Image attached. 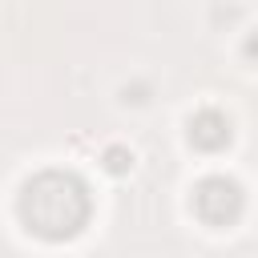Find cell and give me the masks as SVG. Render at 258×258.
Wrapping results in <instances>:
<instances>
[{
	"label": "cell",
	"mask_w": 258,
	"mask_h": 258,
	"mask_svg": "<svg viewBox=\"0 0 258 258\" xmlns=\"http://www.w3.org/2000/svg\"><path fill=\"white\" fill-rule=\"evenodd\" d=\"M16 214L28 234H36L44 242H64L89 226L93 194H89L85 177L73 169H40L36 177L24 181Z\"/></svg>",
	"instance_id": "obj_1"
},
{
	"label": "cell",
	"mask_w": 258,
	"mask_h": 258,
	"mask_svg": "<svg viewBox=\"0 0 258 258\" xmlns=\"http://www.w3.org/2000/svg\"><path fill=\"white\" fill-rule=\"evenodd\" d=\"M246 206V194L234 177L226 173H210L194 185V214L206 222V226H230Z\"/></svg>",
	"instance_id": "obj_2"
},
{
	"label": "cell",
	"mask_w": 258,
	"mask_h": 258,
	"mask_svg": "<svg viewBox=\"0 0 258 258\" xmlns=\"http://www.w3.org/2000/svg\"><path fill=\"white\" fill-rule=\"evenodd\" d=\"M230 137H234V129H230V117H226V113H218V109H198V113L189 117V141H194L198 149L218 153V149L230 145Z\"/></svg>",
	"instance_id": "obj_3"
},
{
	"label": "cell",
	"mask_w": 258,
	"mask_h": 258,
	"mask_svg": "<svg viewBox=\"0 0 258 258\" xmlns=\"http://www.w3.org/2000/svg\"><path fill=\"white\" fill-rule=\"evenodd\" d=\"M105 157H109V169H117V173H121V169H125V165H129V161H133V157H125V153H121V149H109V153H105Z\"/></svg>",
	"instance_id": "obj_4"
}]
</instances>
